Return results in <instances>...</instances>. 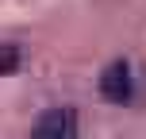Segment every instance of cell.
I'll list each match as a JSON object with an SVG mask.
<instances>
[{
    "instance_id": "7a4b0ae2",
    "label": "cell",
    "mask_w": 146,
    "mask_h": 139,
    "mask_svg": "<svg viewBox=\"0 0 146 139\" xmlns=\"http://www.w3.org/2000/svg\"><path fill=\"white\" fill-rule=\"evenodd\" d=\"M135 93V77H131V66H127L123 58H115L108 70L100 73V97L111 104H127Z\"/></svg>"
},
{
    "instance_id": "3957f363",
    "label": "cell",
    "mask_w": 146,
    "mask_h": 139,
    "mask_svg": "<svg viewBox=\"0 0 146 139\" xmlns=\"http://www.w3.org/2000/svg\"><path fill=\"white\" fill-rule=\"evenodd\" d=\"M15 62H19V54H15V50H0V73H12Z\"/></svg>"
},
{
    "instance_id": "6da1fadb",
    "label": "cell",
    "mask_w": 146,
    "mask_h": 139,
    "mask_svg": "<svg viewBox=\"0 0 146 139\" xmlns=\"http://www.w3.org/2000/svg\"><path fill=\"white\" fill-rule=\"evenodd\" d=\"M31 139H77V112L73 108H46L31 128Z\"/></svg>"
}]
</instances>
